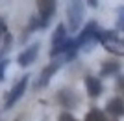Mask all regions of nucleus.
<instances>
[{
  "label": "nucleus",
  "mask_w": 124,
  "mask_h": 121,
  "mask_svg": "<svg viewBox=\"0 0 124 121\" xmlns=\"http://www.w3.org/2000/svg\"><path fill=\"white\" fill-rule=\"evenodd\" d=\"M67 17H69V28L70 32H76L83 19V2H69L67 6Z\"/></svg>",
  "instance_id": "obj_1"
},
{
  "label": "nucleus",
  "mask_w": 124,
  "mask_h": 121,
  "mask_svg": "<svg viewBox=\"0 0 124 121\" xmlns=\"http://www.w3.org/2000/svg\"><path fill=\"white\" fill-rule=\"evenodd\" d=\"M39 28H46L48 22H50L52 15H54V11H56V2H52V0H41L39 4Z\"/></svg>",
  "instance_id": "obj_2"
},
{
  "label": "nucleus",
  "mask_w": 124,
  "mask_h": 121,
  "mask_svg": "<svg viewBox=\"0 0 124 121\" xmlns=\"http://www.w3.org/2000/svg\"><path fill=\"white\" fill-rule=\"evenodd\" d=\"M26 86H28V74L26 76H22L19 82H17V86L13 88V90L9 91V95H8V99H6V108H11V106L15 104L17 101L22 97V93L26 91Z\"/></svg>",
  "instance_id": "obj_3"
},
{
  "label": "nucleus",
  "mask_w": 124,
  "mask_h": 121,
  "mask_svg": "<svg viewBox=\"0 0 124 121\" xmlns=\"http://www.w3.org/2000/svg\"><path fill=\"white\" fill-rule=\"evenodd\" d=\"M37 52H39V43H33V45H30V47L26 48L24 52L19 56V65L21 67H26V65H30V63H33L35 62V58H37Z\"/></svg>",
  "instance_id": "obj_4"
},
{
  "label": "nucleus",
  "mask_w": 124,
  "mask_h": 121,
  "mask_svg": "<svg viewBox=\"0 0 124 121\" xmlns=\"http://www.w3.org/2000/svg\"><path fill=\"white\" fill-rule=\"evenodd\" d=\"M106 108H108V112L115 117L124 116V101L120 99V97H113V99L106 104Z\"/></svg>",
  "instance_id": "obj_5"
},
{
  "label": "nucleus",
  "mask_w": 124,
  "mask_h": 121,
  "mask_svg": "<svg viewBox=\"0 0 124 121\" xmlns=\"http://www.w3.org/2000/svg\"><path fill=\"white\" fill-rule=\"evenodd\" d=\"M104 47L108 48L109 52L117 54V56H124V39H120V37H113V39L106 41Z\"/></svg>",
  "instance_id": "obj_6"
},
{
  "label": "nucleus",
  "mask_w": 124,
  "mask_h": 121,
  "mask_svg": "<svg viewBox=\"0 0 124 121\" xmlns=\"http://www.w3.org/2000/svg\"><path fill=\"white\" fill-rule=\"evenodd\" d=\"M61 67V62H54V63H50L45 71L41 73V80H39V88H43V86H46L48 82H50V78H52V74L56 73L57 69Z\"/></svg>",
  "instance_id": "obj_7"
},
{
  "label": "nucleus",
  "mask_w": 124,
  "mask_h": 121,
  "mask_svg": "<svg viewBox=\"0 0 124 121\" xmlns=\"http://www.w3.org/2000/svg\"><path fill=\"white\" fill-rule=\"evenodd\" d=\"M85 88H87V93L91 95V97H96V95H100V91H102L100 80L94 78V76H85Z\"/></svg>",
  "instance_id": "obj_8"
},
{
  "label": "nucleus",
  "mask_w": 124,
  "mask_h": 121,
  "mask_svg": "<svg viewBox=\"0 0 124 121\" xmlns=\"http://www.w3.org/2000/svg\"><path fill=\"white\" fill-rule=\"evenodd\" d=\"M65 34H67L65 26H63V24H57V28L54 30V36H52V43H54V47H59L61 43H65V41H67Z\"/></svg>",
  "instance_id": "obj_9"
},
{
  "label": "nucleus",
  "mask_w": 124,
  "mask_h": 121,
  "mask_svg": "<svg viewBox=\"0 0 124 121\" xmlns=\"http://www.w3.org/2000/svg\"><path fill=\"white\" fill-rule=\"evenodd\" d=\"M85 121H106V116H104L102 110H96V108H94V110H91L87 116H85Z\"/></svg>",
  "instance_id": "obj_10"
},
{
  "label": "nucleus",
  "mask_w": 124,
  "mask_h": 121,
  "mask_svg": "<svg viewBox=\"0 0 124 121\" xmlns=\"http://www.w3.org/2000/svg\"><path fill=\"white\" fill-rule=\"evenodd\" d=\"M119 71V65L115 62H106V65L102 67V74H109V73H117Z\"/></svg>",
  "instance_id": "obj_11"
},
{
  "label": "nucleus",
  "mask_w": 124,
  "mask_h": 121,
  "mask_svg": "<svg viewBox=\"0 0 124 121\" xmlns=\"http://www.w3.org/2000/svg\"><path fill=\"white\" fill-rule=\"evenodd\" d=\"M117 28L124 32V8L119 9V19H117Z\"/></svg>",
  "instance_id": "obj_12"
},
{
  "label": "nucleus",
  "mask_w": 124,
  "mask_h": 121,
  "mask_svg": "<svg viewBox=\"0 0 124 121\" xmlns=\"http://www.w3.org/2000/svg\"><path fill=\"white\" fill-rule=\"evenodd\" d=\"M57 121H78V119L72 116V114H69V112H63L61 116H59V119H57Z\"/></svg>",
  "instance_id": "obj_13"
},
{
  "label": "nucleus",
  "mask_w": 124,
  "mask_h": 121,
  "mask_svg": "<svg viewBox=\"0 0 124 121\" xmlns=\"http://www.w3.org/2000/svg\"><path fill=\"white\" fill-rule=\"evenodd\" d=\"M8 60H2V62H0V82H2V80H4V73H6V67H8Z\"/></svg>",
  "instance_id": "obj_14"
},
{
  "label": "nucleus",
  "mask_w": 124,
  "mask_h": 121,
  "mask_svg": "<svg viewBox=\"0 0 124 121\" xmlns=\"http://www.w3.org/2000/svg\"><path fill=\"white\" fill-rule=\"evenodd\" d=\"M4 32H6V22H4V19H0V37L4 36Z\"/></svg>",
  "instance_id": "obj_15"
},
{
  "label": "nucleus",
  "mask_w": 124,
  "mask_h": 121,
  "mask_svg": "<svg viewBox=\"0 0 124 121\" xmlns=\"http://www.w3.org/2000/svg\"><path fill=\"white\" fill-rule=\"evenodd\" d=\"M96 4H98L96 0H91V2H89V6H91V8H96Z\"/></svg>",
  "instance_id": "obj_16"
},
{
  "label": "nucleus",
  "mask_w": 124,
  "mask_h": 121,
  "mask_svg": "<svg viewBox=\"0 0 124 121\" xmlns=\"http://www.w3.org/2000/svg\"><path fill=\"white\" fill-rule=\"evenodd\" d=\"M120 88H122V91H124V78H120Z\"/></svg>",
  "instance_id": "obj_17"
}]
</instances>
